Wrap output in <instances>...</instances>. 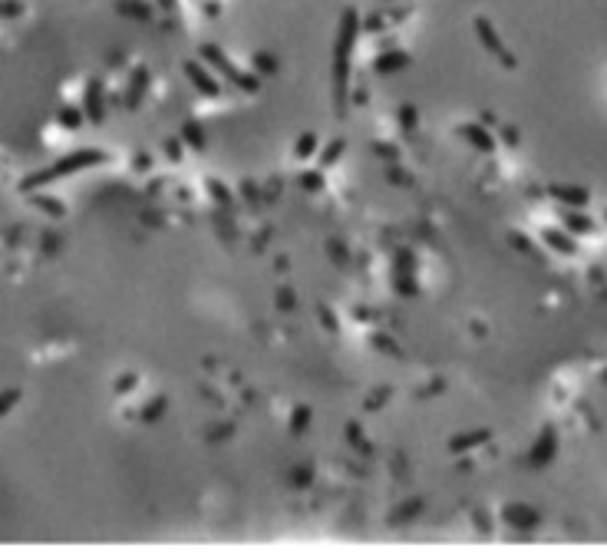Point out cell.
I'll return each instance as SVG.
<instances>
[{
    "label": "cell",
    "instance_id": "1",
    "mask_svg": "<svg viewBox=\"0 0 607 558\" xmlns=\"http://www.w3.org/2000/svg\"><path fill=\"white\" fill-rule=\"evenodd\" d=\"M357 30H360L357 10H343L340 30H337V40H333V103H337V113L340 116H343V109H347L350 57H353V47H357Z\"/></svg>",
    "mask_w": 607,
    "mask_h": 558
},
{
    "label": "cell",
    "instance_id": "2",
    "mask_svg": "<svg viewBox=\"0 0 607 558\" xmlns=\"http://www.w3.org/2000/svg\"><path fill=\"white\" fill-rule=\"evenodd\" d=\"M103 162H109V155H106L103 149H76V152H69V155H63V159H57V162L47 165V169H37V172L23 175L20 189H23V192H37L40 185L57 182V179H63V175L83 172V169H89V165H103Z\"/></svg>",
    "mask_w": 607,
    "mask_h": 558
},
{
    "label": "cell",
    "instance_id": "3",
    "mask_svg": "<svg viewBox=\"0 0 607 558\" xmlns=\"http://www.w3.org/2000/svg\"><path fill=\"white\" fill-rule=\"evenodd\" d=\"M201 57L208 60L211 67L218 69V73H221L225 79H231V83H235L238 89H245V93H255V89L261 87L255 73H245V69H238L235 63H231V60H228L225 53H221V50L215 47V43H205V47H201Z\"/></svg>",
    "mask_w": 607,
    "mask_h": 558
},
{
    "label": "cell",
    "instance_id": "4",
    "mask_svg": "<svg viewBox=\"0 0 607 558\" xmlns=\"http://www.w3.org/2000/svg\"><path fill=\"white\" fill-rule=\"evenodd\" d=\"M475 33H479V43H482L489 53H492L499 63H502L505 69H515V57L508 53V47L502 43V37H499V30H495V23L489 17H475Z\"/></svg>",
    "mask_w": 607,
    "mask_h": 558
},
{
    "label": "cell",
    "instance_id": "5",
    "mask_svg": "<svg viewBox=\"0 0 607 558\" xmlns=\"http://www.w3.org/2000/svg\"><path fill=\"white\" fill-rule=\"evenodd\" d=\"M459 135H462L465 143L472 145L475 152H485V155L495 152V135L489 133V125H482V123H462V125H459Z\"/></svg>",
    "mask_w": 607,
    "mask_h": 558
},
{
    "label": "cell",
    "instance_id": "6",
    "mask_svg": "<svg viewBox=\"0 0 607 558\" xmlns=\"http://www.w3.org/2000/svg\"><path fill=\"white\" fill-rule=\"evenodd\" d=\"M185 77L191 79V87L199 89L201 96H208V99L221 96V87H218V79L211 77V73H208V69H205V67H199L195 60H189V63H185Z\"/></svg>",
    "mask_w": 607,
    "mask_h": 558
},
{
    "label": "cell",
    "instance_id": "7",
    "mask_svg": "<svg viewBox=\"0 0 607 558\" xmlns=\"http://www.w3.org/2000/svg\"><path fill=\"white\" fill-rule=\"evenodd\" d=\"M548 195L564 208H584L591 202V192L581 189V185H548Z\"/></svg>",
    "mask_w": 607,
    "mask_h": 558
},
{
    "label": "cell",
    "instance_id": "8",
    "mask_svg": "<svg viewBox=\"0 0 607 558\" xmlns=\"http://www.w3.org/2000/svg\"><path fill=\"white\" fill-rule=\"evenodd\" d=\"M555 450H558V433H555V426H545V430H541V436L535 440V446H531L528 462H531V466H545V462H551Z\"/></svg>",
    "mask_w": 607,
    "mask_h": 558
},
{
    "label": "cell",
    "instance_id": "9",
    "mask_svg": "<svg viewBox=\"0 0 607 558\" xmlns=\"http://www.w3.org/2000/svg\"><path fill=\"white\" fill-rule=\"evenodd\" d=\"M83 106H86V116H89L93 123H103L106 106H103V83H99V79H89L86 96H83Z\"/></svg>",
    "mask_w": 607,
    "mask_h": 558
},
{
    "label": "cell",
    "instance_id": "10",
    "mask_svg": "<svg viewBox=\"0 0 607 558\" xmlns=\"http://www.w3.org/2000/svg\"><path fill=\"white\" fill-rule=\"evenodd\" d=\"M541 241H545L548 248L561 251V255H578V241H574V235H568V231L541 228Z\"/></svg>",
    "mask_w": 607,
    "mask_h": 558
},
{
    "label": "cell",
    "instance_id": "11",
    "mask_svg": "<svg viewBox=\"0 0 607 558\" xmlns=\"http://www.w3.org/2000/svg\"><path fill=\"white\" fill-rule=\"evenodd\" d=\"M502 515H505V522H508V525H515V529H535V525L541 522L538 512L528 509V506H518V502H515V506H508Z\"/></svg>",
    "mask_w": 607,
    "mask_h": 558
},
{
    "label": "cell",
    "instance_id": "12",
    "mask_svg": "<svg viewBox=\"0 0 607 558\" xmlns=\"http://www.w3.org/2000/svg\"><path fill=\"white\" fill-rule=\"evenodd\" d=\"M561 225H564L568 235H594V222L588 215H581L578 208H564L561 212Z\"/></svg>",
    "mask_w": 607,
    "mask_h": 558
},
{
    "label": "cell",
    "instance_id": "13",
    "mask_svg": "<svg viewBox=\"0 0 607 558\" xmlns=\"http://www.w3.org/2000/svg\"><path fill=\"white\" fill-rule=\"evenodd\" d=\"M489 440H492V433H489V430H472V433L452 436V440H449V450H452V452H469V450H475V446L489 443Z\"/></svg>",
    "mask_w": 607,
    "mask_h": 558
},
{
    "label": "cell",
    "instance_id": "14",
    "mask_svg": "<svg viewBox=\"0 0 607 558\" xmlns=\"http://www.w3.org/2000/svg\"><path fill=\"white\" fill-rule=\"evenodd\" d=\"M403 67H409V53H403V50H389V53L373 60V69L377 73H396Z\"/></svg>",
    "mask_w": 607,
    "mask_h": 558
},
{
    "label": "cell",
    "instance_id": "15",
    "mask_svg": "<svg viewBox=\"0 0 607 558\" xmlns=\"http://www.w3.org/2000/svg\"><path fill=\"white\" fill-rule=\"evenodd\" d=\"M145 83H149V73H145V69H135L133 87H129V96H126V109H135V103H139V96H143Z\"/></svg>",
    "mask_w": 607,
    "mask_h": 558
},
{
    "label": "cell",
    "instance_id": "16",
    "mask_svg": "<svg viewBox=\"0 0 607 558\" xmlns=\"http://www.w3.org/2000/svg\"><path fill=\"white\" fill-rule=\"evenodd\" d=\"M116 10H119L123 17H135V20H149L152 17V10L145 7V4H135V0H119Z\"/></svg>",
    "mask_w": 607,
    "mask_h": 558
},
{
    "label": "cell",
    "instance_id": "17",
    "mask_svg": "<svg viewBox=\"0 0 607 558\" xmlns=\"http://www.w3.org/2000/svg\"><path fill=\"white\" fill-rule=\"evenodd\" d=\"M33 205H37V208H43L47 215H53V218H63V215H67V205L60 202V199H47V195H37V199H33Z\"/></svg>",
    "mask_w": 607,
    "mask_h": 558
},
{
    "label": "cell",
    "instance_id": "18",
    "mask_svg": "<svg viewBox=\"0 0 607 558\" xmlns=\"http://www.w3.org/2000/svg\"><path fill=\"white\" fill-rule=\"evenodd\" d=\"M313 149H317V133H304L294 143V159H311Z\"/></svg>",
    "mask_w": 607,
    "mask_h": 558
},
{
    "label": "cell",
    "instance_id": "19",
    "mask_svg": "<svg viewBox=\"0 0 607 558\" xmlns=\"http://www.w3.org/2000/svg\"><path fill=\"white\" fill-rule=\"evenodd\" d=\"M343 149H347V143H343V139H333V143L321 152V159H317V162H321V169H327V165L337 162V159L343 155Z\"/></svg>",
    "mask_w": 607,
    "mask_h": 558
},
{
    "label": "cell",
    "instance_id": "20",
    "mask_svg": "<svg viewBox=\"0 0 607 558\" xmlns=\"http://www.w3.org/2000/svg\"><path fill=\"white\" fill-rule=\"evenodd\" d=\"M57 123L67 125V129H79V123H83V113H79L76 106H67V109H60V113H57Z\"/></svg>",
    "mask_w": 607,
    "mask_h": 558
},
{
    "label": "cell",
    "instance_id": "21",
    "mask_svg": "<svg viewBox=\"0 0 607 558\" xmlns=\"http://www.w3.org/2000/svg\"><path fill=\"white\" fill-rule=\"evenodd\" d=\"M182 139L189 145H195V149H201L205 145V135H201V125L199 123H185L182 125Z\"/></svg>",
    "mask_w": 607,
    "mask_h": 558
},
{
    "label": "cell",
    "instance_id": "22",
    "mask_svg": "<svg viewBox=\"0 0 607 558\" xmlns=\"http://www.w3.org/2000/svg\"><path fill=\"white\" fill-rule=\"evenodd\" d=\"M17 403H20V390H4L0 394V416H7Z\"/></svg>",
    "mask_w": 607,
    "mask_h": 558
},
{
    "label": "cell",
    "instance_id": "23",
    "mask_svg": "<svg viewBox=\"0 0 607 558\" xmlns=\"http://www.w3.org/2000/svg\"><path fill=\"white\" fill-rule=\"evenodd\" d=\"M20 13H23L20 0H0V17H20Z\"/></svg>",
    "mask_w": 607,
    "mask_h": 558
},
{
    "label": "cell",
    "instance_id": "24",
    "mask_svg": "<svg viewBox=\"0 0 607 558\" xmlns=\"http://www.w3.org/2000/svg\"><path fill=\"white\" fill-rule=\"evenodd\" d=\"M301 185L307 189V192H321V185H323L321 172H304L301 175Z\"/></svg>",
    "mask_w": 607,
    "mask_h": 558
},
{
    "label": "cell",
    "instance_id": "25",
    "mask_svg": "<svg viewBox=\"0 0 607 558\" xmlns=\"http://www.w3.org/2000/svg\"><path fill=\"white\" fill-rule=\"evenodd\" d=\"M255 63H257V69H261V73H274V69H277V63L267 57V53H255Z\"/></svg>",
    "mask_w": 607,
    "mask_h": 558
},
{
    "label": "cell",
    "instance_id": "26",
    "mask_svg": "<svg viewBox=\"0 0 607 558\" xmlns=\"http://www.w3.org/2000/svg\"><path fill=\"white\" fill-rule=\"evenodd\" d=\"M399 123L413 129V125H416V109H413V106H403V109H399Z\"/></svg>",
    "mask_w": 607,
    "mask_h": 558
},
{
    "label": "cell",
    "instance_id": "27",
    "mask_svg": "<svg viewBox=\"0 0 607 558\" xmlns=\"http://www.w3.org/2000/svg\"><path fill=\"white\" fill-rule=\"evenodd\" d=\"M135 386V374H129V376H123V380H116V394H129Z\"/></svg>",
    "mask_w": 607,
    "mask_h": 558
},
{
    "label": "cell",
    "instance_id": "28",
    "mask_svg": "<svg viewBox=\"0 0 607 558\" xmlns=\"http://www.w3.org/2000/svg\"><path fill=\"white\" fill-rule=\"evenodd\" d=\"M307 420H311V410H297V413H294V430H297V433L307 426Z\"/></svg>",
    "mask_w": 607,
    "mask_h": 558
},
{
    "label": "cell",
    "instance_id": "29",
    "mask_svg": "<svg viewBox=\"0 0 607 558\" xmlns=\"http://www.w3.org/2000/svg\"><path fill=\"white\" fill-rule=\"evenodd\" d=\"M499 133H502V139H505L508 145H518V133H515L512 125H505V129H499Z\"/></svg>",
    "mask_w": 607,
    "mask_h": 558
},
{
    "label": "cell",
    "instance_id": "30",
    "mask_svg": "<svg viewBox=\"0 0 607 558\" xmlns=\"http://www.w3.org/2000/svg\"><path fill=\"white\" fill-rule=\"evenodd\" d=\"M165 152L172 155V162H179V155H182L179 152V143H172V139H169V143H165Z\"/></svg>",
    "mask_w": 607,
    "mask_h": 558
},
{
    "label": "cell",
    "instance_id": "31",
    "mask_svg": "<svg viewBox=\"0 0 607 558\" xmlns=\"http://www.w3.org/2000/svg\"><path fill=\"white\" fill-rule=\"evenodd\" d=\"M379 23H383L379 17H370V20H367V30H379Z\"/></svg>",
    "mask_w": 607,
    "mask_h": 558
},
{
    "label": "cell",
    "instance_id": "32",
    "mask_svg": "<svg viewBox=\"0 0 607 558\" xmlns=\"http://www.w3.org/2000/svg\"><path fill=\"white\" fill-rule=\"evenodd\" d=\"M604 218H607V212H604Z\"/></svg>",
    "mask_w": 607,
    "mask_h": 558
}]
</instances>
